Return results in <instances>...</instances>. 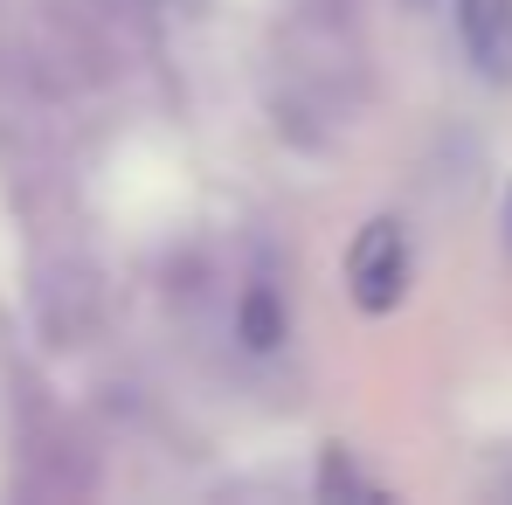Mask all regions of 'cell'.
I'll return each mask as SVG.
<instances>
[{"instance_id": "cell-3", "label": "cell", "mask_w": 512, "mask_h": 505, "mask_svg": "<svg viewBox=\"0 0 512 505\" xmlns=\"http://www.w3.org/2000/svg\"><path fill=\"white\" fill-rule=\"evenodd\" d=\"M346 284H353L360 312H395V298L409 284V236H402V222H367L360 229V243L346 256Z\"/></svg>"}, {"instance_id": "cell-5", "label": "cell", "mask_w": 512, "mask_h": 505, "mask_svg": "<svg viewBox=\"0 0 512 505\" xmlns=\"http://www.w3.org/2000/svg\"><path fill=\"white\" fill-rule=\"evenodd\" d=\"M284 333H291V312H284L277 284H263V277H256L250 291L236 298V339H243L250 353H270V346H277Z\"/></svg>"}, {"instance_id": "cell-6", "label": "cell", "mask_w": 512, "mask_h": 505, "mask_svg": "<svg viewBox=\"0 0 512 505\" xmlns=\"http://www.w3.org/2000/svg\"><path fill=\"white\" fill-rule=\"evenodd\" d=\"M402 7H416V14H423V7H436V0H402Z\"/></svg>"}, {"instance_id": "cell-2", "label": "cell", "mask_w": 512, "mask_h": 505, "mask_svg": "<svg viewBox=\"0 0 512 505\" xmlns=\"http://www.w3.org/2000/svg\"><path fill=\"white\" fill-rule=\"evenodd\" d=\"M28 312L49 346H84L104 319V291H97V270L90 256L77 250H56L35 263V284H28Z\"/></svg>"}, {"instance_id": "cell-7", "label": "cell", "mask_w": 512, "mask_h": 505, "mask_svg": "<svg viewBox=\"0 0 512 505\" xmlns=\"http://www.w3.org/2000/svg\"><path fill=\"white\" fill-rule=\"evenodd\" d=\"M506 243H512V201H506Z\"/></svg>"}, {"instance_id": "cell-1", "label": "cell", "mask_w": 512, "mask_h": 505, "mask_svg": "<svg viewBox=\"0 0 512 505\" xmlns=\"http://www.w3.org/2000/svg\"><path fill=\"white\" fill-rule=\"evenodd\" d=\"M367 97L353 0H284L270 35V111L298 146H333Z\"/></svg>"}, {"instance_id": "cell-4", "label": "cell", "mask_w": 512, "mask_h": 505, "mask_svg": "<svg viewBox=\"0 0 512 505\" xmlns=\"http://www.w3.org/2000/svg\"><path fill=\"white\" fill-rule=\"evenodd\" d=\"M457 42L485 84H512V0H450Z\"/></svg>"}]
</instances>
